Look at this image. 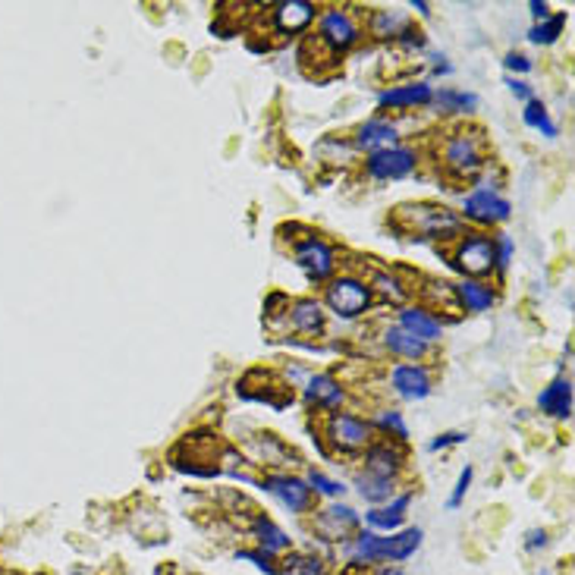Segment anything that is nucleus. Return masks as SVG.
<instances>
[{
    "mask_svg": "<svg viewBox=\"0 0 575 575\" xmlns=\"http://www.w3.org/2000/svg\"><path fill=\"white\" fill-rule=\"evenodd\" d=\"M425 544V528L406 525L393 534H378L362 525L353 538L343 544L346 553V572H374L378 566H402L415 557Z\"/></svg>",
    "mask_w": 575,
    "mask_h": 575,
    "instance_id": "obj_1",
    "label": "nucleus"
},
{
    "mask_svg": "<svg viewBox=\"0 0 575 575\" xmlns=\"http://www.w3.org/2000/svg\"><path fill=\"white\" fill-rule=\"evenodd\" d=\"M434 157H438V167L449 180H478V174H485L487 164H491L485 132L475 127H453L444 132Z\"/></svg>",
    "mask_w": 575,
    "mask_h": 575,
    "instance_id": "obj_2",
    "label": "nucleus"
},
{
    "mask_svg": "<svg viewBox=\"0 0 575 575\" xmlns=\"http://www.w3.org/2000/svg\"><path fill=\"white\" fill-rule=\"evenodd\" d=\"M318 299H321L324 312H327V318H334L340 324H355V321L368 318V315L374 312V306H378L365 274L349 270V268H340V274L330 277V280L324 283Z\"/></svg>",
    "mask_w": 575,
    "mask_h": 575,
    "instance_id": "obj_3",
    "label": "nucleus"
},
{
    "mask_svg": "<svg viewBox=\"0 0 575 575\" xmlns=\"http://www.w3.org/2000/svg\"><path fill=\"white\" fill-rule=\"evenodd\" d=\"M393 223H402V230H406L409 236H415V240L440 242V246L456 242L468 230L466 223H462L459 211L447 208V204H434V202L400 204L393 214Z\"/></svg>",
    "mask_w": 575,
    "mask_h": 575,
    "instance_id": "obj_4",
    "label": "nucleus"
},
{
    "mask_svg": "<svg viewBox=\"0 0 575 575\" xmlns=\"http://www.w3.org/2000/svg\"><path fill=\"white\" fill-rule=\"evenodd\" d=\"M289 258H293L296 268L306 274V280L315 283L318 289L330 280V277L340 274V268H343L340 249H336L327 236H321L318 230H308V227H302L299 236L289 240Z\"/></svg>",
    "mask_w": 575,
    "mask_h": 575,
    "instance_id": "obj_5",
    "label": "nucleus"
},
{
    "mask_svg": "<svg viewBox=\"0 0 575 575\" xmlns=\"http://www.w3.org/2000/svg\"><path fill=\"white\" fill-rule=\"evenodd\" d=\"M318 434H321L324 447H327V453L346 456V459H359V456L365 453L374 440L368 415L359 412V409H353V406L340 409V412L327 415V419H321Z\"/></svg>",
    "mask_w": 575,
    "mask_h": 575,
    "instance_id": "obj_6",
    "label": "nucleus"
},
{
    "mask_svg": "<svg viewBox=\"0 0 575 575\" xmlns=\"http://www.w3.org/2000/svg\"><path fill=\"white\" fill-rule=\"evenodd\" d=\"M362 38H365V29H362V16L355 13V6H321L318 19H315V44L327 51V57H346L349 51L359 48Z\"/></svg>",
    "mask_w": 575,
    "mask_h": 575,
    "instance_id": "obj_7",
    "label": "nucleus"
},
{
    "mask_svg": "<svg viewBox=\"0 0 575 575\" xmlns=\"http://www.w3.org/2000/svg\"><path fill=\"white\" fill-rule=\"evenodd\" d=\"M425 164V151L415 148V145L396 142L387 145V148H378L372 155L359 157V167L365 174L368 183H378V186H387V183H402L412 180L415 174Z\"/></svg>",
    "mask_w": 575,
    "mask_h": 575,
    "instance_id": "obj_8",
    "label": "nucleus"
},
{
    "mask_svg": "<svg viewBox=\"0 0 575 575\" xmlns=\"http://www.w3.org/2000/svg\"><path fill=\"white\" fill-rule=\"evenodd\" d=\"M459 217L468 230H485V233H494V230H504V223L513 221V202L497 186L475 183L468 192H462Z\"/></svg>",
    "mask_w": 575,
    "mask_h": 575,
    "instance_id": "obj_9",
    "label": "nucleus"
},
{
    "mask_svg": "<svg viewBox=\"0 0 575 575\" xmlns=\"http://www.w3.org/2000/svg\"><path fill=\"white\" fill-rule=\"evenodd\" d=\"M255 487L264 491V497H270L287 515L296 519H308L318 506L308 481L299 472H261L255 478Z\"/></svg>",
    "mask_w": 575,
    "mask_h": 575,
    "instance_id": "obj_10",
    "label": "nucleus"
},
{
    "mask_svg": "<svg viewBox=\"0 0 575 575\" xmlns=\"http://www.w3.org/2000/svg\"><path fill=\"white\" fill-rule=\"evenodd\" d=\"M447 258L459 277H475V280L494 277V240L485 230H466L459 240L447 246Z\"/></svg>",
    "mask_w": 575,
    "mask_h": 575,
    "instance_id": "obj_11",
    "label": "nucleus"
},
{
    "mask_svg": "<svg viewBox=\"0 0 575 575\" xmlns=\"http://www.w3.org/2000/svg\"><path fill=\"white\" fill-rule=\"evenodd\" d=\"M362 528V513L346 500H330L324 506H315V513L308 515V532L321 544L343 547L355 532Z\"/></svg>",
    "mask_w": 575,
    "mask_h": 575,
    "instance_id": "obj_12",
    "label": "nucleus"
},
{
    "mask_svg": "<svg viewBox=\"0 0 575 575\" xmlns=\"http://www.w3.org/2000/svg\"><path fill=\"white\" fill-rule=\"evenodd\" d=\"M299 400L308 415L327 419V415L340 412V409H349L353 393H349V387L334 372H312L308 381L299 387Z\"/></svg>",
    "mask_w": 575,
    "mask_h": 575,
    "instance_id": "obj_13",
    "label": "nucleus"
},
{
    "mask_svg": "<svg viewBox=\"0 0 575 575\" xmlns=\"http://www.w3.org/2000/svg\"><path fill=\"white\" fill-rule=\"evenodd\" d=\"M383 387L400 402H425L434 393V368L428 362H393L383 372Z\"/></svg>",
    "mask_w": 575,
    "mask_h": 575,
    "instance_id": "obj_14",
    "label": "nucleus"
},
{
    "mask_svg": "<svg viewBox=\"0 0 575 575\" xmlns=\"http://www.w3.org/2000/svg\"><path fill=\"white\" fill-rule=\"evenodd\" d=\"M327 312H324L321 299L318 296H293L287 306V312H283L280 318V336H289L293 334L296 340H324V334H327Z\"/></svg>",
    "mask_w": 575,
    "mask_h": 575,
    "instance_id": "obj_15",
    "label": "nucleus"
},
{
    "mask_svg": "<svg viewBox=\"0 0 575 575\" xmlns=\"http://www.w3.org/2000/svg\"><path fill=\"white\" fill-rule=\"evenodd\" d=\"M246 444V459L249 466H261L264 472H289V466L299 462V456L293 453V447L274 431H252L249 438H242Z\"/></svg>",
    "mask_w": 575,
    "mask_h": 575,
    "instance_id": "obj_16",
    "label": "nucleus"
},
{
    "mask_svg": "<svg viewBox=\"0 0 575 575\" xmlns=\"http://www.w3.org/2000/svg\"><path fill=\"white\" fill-rule=\"evenodd\" d=\"M321 6L312 0H280L268 10V29L274 38H299L315 29Z\"/></svg>",
    "mask_w": 575,
    "mask_h": 575,
    "instance_id": "obj_17",
    "label": "nucleus"
},
{
    "mask_svg": "<svg viewBox=\"0 0 575 575\" xmlns=\"http://www.w3.org/2000/svg\"><path fill=\"white\" fill-rule=\"evenodd\" d=\"M393 321L400 324L402 330H409L415 340H421L425 346H431V349L440 346V340H444V334L449 327V321L444 318V315L434 312V308H428L425 302H415V299H409L406 306L396 308Z\"/></svg>",
    "mask_w": 575,
    "mask_h": 575,
    "instance_id": "obj_18",
    "label": "nucleus"
},
{
    "mask_svg": "<svg viewBox=\"0 0 575 575\" xmlns=\"http://www.w3.org/2000/svg\"><path fill=\"white\" fill-rule=\"evenodd\" d=\"M434 104V82L428 79H412V82L387 85L378 91V108L383 114H412V110H428Z\"/></svg>",
    "mask_w": 575,
    "mask_h": 575,
    "instance_id": "obj_19",
    "label": "nucleus"
},
{
    "mask_svg": "<svg viewBox=\"0 0 575 575\" xmlns=\"http://www.w3.org/2000/svg\"><path fill=\"white\" fill-rule=\"evenodd\" d=\"M453 293V308L459 315H487L500 302V287L494 280H475V277H459L449 283Z\"/></svg>",
    "mask_w": 575,
    "mask_h": 575,
    "instance_id": "obj_20",
    "label": "nucleus"
},
{
    "mask_svg": "<svg viewBox=\"0 0 575 575\" xmlns=\"http://www.w3.org/2000/svg\"><path fill=\"white\" fill-rule=\"evenodd\" d=\"M359 462H362L359 468H365V472L381 475V478L402 481V475L409 472V447H400V444H393V440L374 438L372 447L359 456Z\"/></svg>",
    "mask_w": 575,
    "mask_h": 575,
    "instance_id": "obj_21",
    "label": "nucleus"
},
{
    "mask_svg": "<svg viewBox=\"0 0 575 575\" xmlns=\"http://www.w3.org/2000/svg\"><path fill=\"white\" fill-rule=\"evenodd\" d=\"M378 346L383 355H390L393 362H428L434 355L431 346H425L421 340H415L409 330H402L396 321H383L378 330Z\"/></svg>",
    "mask_w": 575,
    "mask_h": 575,
    "instance_id": "obj_22",
    "label": "nucleus"
},
{
    "mask_svg": "<svg viewBox=\"0 0 575 575\" xmlns=\"http://www.w3.org/2000/svg\"><path fill=\"white\" fill-rule=\"evenodd\" d=\"M349 142H353V148L359 151V157H362V155H372V151H378V148H387V145L402 142V129H400V123H396L393 117L374 114V117L362 120L359 127L353 129Z\"/></svg>",
    "mask_w": 575,
    "mask_h": 575,
    "instance_id": "obj_23",
    "label": "nucleus"
},
{
    "mask_svg": "<svg viewBox=\"0 0 575 575\" xmlns=\"http://www.w3.org/2000/svg\"><path fill=\"white\" fill-rule=\"evenodd\" d=\"M412 500H415V491H400L396 497H390L387 504L368 506V510L362 513V525L372 528V532H378V534L400 532V528L409 525V510H412Z\"/></svg>",
    "mask_w": 575,
    "mask_h": 575,
    "instance_id": "obj_24",
    "label": "nucleus"
},
{
    "mask_svg": "<svg viewBox=\"0 0 575 575\" xmlns=\"http://www.w3.org/2000/svg\"><path fill=\"white\" fill-rule=\"evenodd\" d=\"M246 532H249V538L255 541V547H261V551L270 553V557H283V553L296 551L293 534H289L287 528H283L280 522H277L274 515H268V513L252 510Z\"/></svg>",
    "mask_w": 575,
    "mask_h": 575,
    "instance_id": "obj_25",
    "label": "nucleus"
},
{
    "mask_svg": "<svg viewBox=\"0 0 575 575\" xmlns=\"http://www.w3.org/2000/svg\"><path fill=\"white\" fill-rule=\"evenodd\" d=\"M572 409H575V387L570 374H557L541 387L538 393V412L544 419L553 421H570L572 419Z\"/></svg>",
    "mask_w": 575,
    "mask_h": 575,
    "instance_id": "obj_26",
    "label": "nucleus"
},
{
    "mask_svg": "<svg viewBox=\"0 0 575 575\" xmlns=\"http://www.w3.org/2000/svg\"><path fill=\"white\" fill-rule=\"evenodd\" d=\"M368 421H372L374 438L393 440V444H400V447H409V440H412V428H409L406 412H402L400 406L381 402V406H374L372 412H368Z\"/></svg>",
    "mask_w": 575,
    "mask_h": 575,
    "instance_id": "obj_27",
    "label": "nucleus"
},
{
    "mask_svg": "<svg viewBox=\"0 0 575 575\" xmlns=\"http://www.w3.org/2000/svg\"><path fill=\"white\" fill-rule=\"evenodd\" d=\"M434 114L453 117V120H466L481 108V98L475 91L456 89V85H434Z\"/></svg>",
    "mask_w": 575,
    "mask_h": 575,
    "instance_id": "obj_28",
    "label": "nucleus"
},
{
    "mask_svg": "<svg viewBox=\"0 0 575 575\" xmlns=\"http://www.w3.org/2000/svg\"><path fill=\"white\" fill-rule=\"evenodd\" d=\"M365 280H368V287H372L374 302H378V306H393V308H400V306H406V302L412 299V287H409V283L402 280L400 270L378 268V270H372V274H368Z\"/></svg>",
    "mask_w": 575,
    "mask_h": 575,
    "instance_id": "obj_29",
    "label": "nucleus"
},
{
    "mask_svg": "<svg viewBox=\"0 0 575 575\" xmlns=\"http://www.w3.org/2000/svg\"><path fill=\"white\" fill-rule=\"evenodd\" d=\"M349 487L359 494V500L365 506H381V504H387L390 497H396V494H400L402 481L381 478V475H372V472H365V468H355Z\"/></svg>",
    "mask_w": 575,
    "mask_h": 575,
    "instance_id": "obj_30",
    "label": "nucleus"
},
{
    "mask_svg": "<svg viewBox=\"0 0 575 575\" xmlns=\"http://www.w3.org/2000/svg\"><path fill=\"white\" fill-rule=\"evenodd\" d=\"M409 23V16L402 10H390V6H374L372 13L365 16L362 29L372 42H396L400 29Z\"/></svg>",
    "mask_w": 575,
    "mask_h": 575,
    "instance_id": "obj_31",
    "label": "nucleus"
},
{
    "mask_svg": "<svg viewBox=\"0 0 575 575\" xmlns=\"http://www.w3.org/2000/svg\"><path fill=\"white\" fill-rule=\"evenodd\" d=\"M277 575H330V566L312 551H289L277 557Z\"/></svg>",
    "mask_w": 575,
    "mask_h": 575,
    "instance_id": "obj_32",
    "label": "nucleus"
},
{
    "mask_svg": "<svg viewBox=\"0 0 575 575\" xmlns=\"http://www.w3.org/2000/svg\"><path fill=\"white\" fill-rule=\"evenodd\" d=\"M302 478L308 481V487H312L315 500H324V504H330V500H346V494H349L346 481L336 478V475H330V472H324V468L308 466Z\"/></svg>",
    "mask_w": 575,
    "mask_h": 575,
    "instance_id": "obj_33",
    "label": "nucleus"
},
{
    "mask_svg": "<svg viewBox=\"0 0 575 575\" xmlns=\"http://www.w3.org/2000/svg\"><path fill=\"white\" fill-rule=\"evenodd\" d=\"M566 23H570L566 13H551V16L541 19V23H532V29H528V44H534V48H553V44L566 35Z\"/></svg>",
    "mask_w": 575,
    "mask_h": 575,
    "instance_id": "obj_34",
    "label": "nucleus"
},
{
    "mask_svg": "<svg viewBox=\"0 0 575 575\" xmlns=\"http://www.w3.org/2000/svg\"><path fill=\"white\" fill-rule=\"evenodd\" d=\"M315 155H324V164H340V167L359 161V151L353 148L349 136H321L318 145H315Z\"/></svg>",
    "mask_w": 575,
    "mask_h": 575,
    "instance_id": "obj_35",
    "label": "nucleus"
},
{
    "mask_svg": "<svg viewBox=\"0 0 575 575\" xmlns=\"http://www.w3.org/2000/svg\"><path fill=\"white\" fill-rule=\"evenodd\" d=\"M522 123H525L532 132H538V136H544V138H557L560 136L557 120L551 117V110H547V104L541 101V98H532L528 104H522Z\"/></svg>",
    "mask_w": 575,
    "mask_h": 575,
    "instance_id": "obj_36",
    "label": "nucleus"
},
{
    "mask_svg": "<svg viewBox=\"0 0 575 575\" xmlns=\"http://www.w3.org/2000/svg\"><path fill=\"white\" fill-rule=\"evenodd\" d=\"M491 240H494V277H491V280L500 287V283L506 280V274H510V268H513L515 240L506 233V230H494Z\"/></svg>",
    "mask_w": 575,
    "mask_h": 575,
    "instance_id": "obj_37",
    "label": "nucleus"
},
{
    "mask_svg": "<svg viewBox=\"0 0 575 575\" xmlns=\"http://www.w3.org/2000/svg\"><path fill=\"white\" fill-rule=\"evenodd\" d=\"M393 44L400 51H406V54H425V51H428V35H425V29H421V25H415L412 19H409V23L400 29V35H396Z\"/></svg>",
    "mask_w": 575,
    "mask_h": 575,
    "instance_id": "obj_38",
    "label": "nucleus"
},
{
    "mask_svg": "<svg viewBox=\"0 0 575 575\" xmlns=\"http://www.w3.org/2000/svg\"><path fill=\"white\" fill-rule=\"evenodd\" d=\"M289 299H293V296L283 293V289H270V293L264 296L261 315H264V321H268V327H280V318H283V312H287Z\"/></svg>",
    "mask_w": 575,
    "mask_h": 575,
    "instance_id": "obj_39",
    "label": "nucleus"
},
{
    "mask_svg": "<svg viewBox=\"0 0 575 575\" xmlns=\"http://www.w3.org/2000/svg\"><path fill=\"white\" fill-rule=\"evenodd\" d=\"M472 485H475V466H462L459 475H456L453 491H449V497H447V510L449 513H456L462 504H466V497H468V491H472Z\"/></svg>",
    "mask_w": 575,
    "mask_h": 575,
    "instance_id": "obj_40",
    "label": "nucleus"
},
{
    "mask_svg": "<svg viewBox=\"0 0 575 575\" xmlns=\"http://www.w3.org/2000/svg\"><path fill=\"white\" fill-rule=\"evenodd\" d=\"M236 560H242V563H252L258 572L264 575H277V557H270V553H264L261 547H240L236 551Z\"/></svg>",
    "mask_w": 575,
    "mask_h": 575,
    "instance_id": "obj_41",
    "label": "nucleus"
},
{
    "mask_svg": "<svg viewBox=\"0 0 575 575\" xmlns=\"http://www.w3.org/2000/svg\"><path fill=\"white\" fill-rule=\"evenodd\" d=\"M504 70H506V76L525 79L528 72H534V61L525 54V51H506V57H504Z\"/></svg>",
    "mask_w": 575,
    "mask_h": 575,
    "instance_id": "obj_42",
    "label": "nucleus"
},
{
    "mask_svg": "<svg viewBox=\"0 0 575 575\" xmlns=\"http://www.w3.org/2000/svg\"><path fill=\"white\" fill-rule=\"evenodd\" d=\"M466 440H468V431H462V428H449V431H440L438 438H431L428 449H431V453H447V449H453V447H462Z\"/></svg>",
    "mask_w": 575,
    "mask_h": 575,
    "instance_id": "obj_43",
    "label": "nucleus"
},
{
    "mask_svg": "<svg viewBox=\"0 0 575 575\" xmlns=\"http://www.w3.org/2000/svg\"><path fill=\"white\" fill-rule=\"evenodd\" d=\"M315 368L312 365H306V362H296V359H289V362H283V383H287L289 390H299L302 383L308 381V374H312Z\"/></svg>",
    "mask_w": 575,
    "mask_h": 575,
    "instance_id": "obj_44",
    "label": "nucleus"
},
{
    "mask_svg": "<svg viewBox=\"0 0 575 575\" xmlns=\"http://www.w3.org/2000/svg\"><path fill=\"white\" fill-rule=\"evenodd\" d=\"M425 57H428V66H431V76H428V82H434V79H447V76H453V72H456V66L449 63V57L444 54V51L428 48Z\"/></svg>",
    "mask_w": 575,
    "mask_h": 575,
    "instance_id": "obj_45",
    "label": "nucleus"
},
{
    "mask_svg": "<svg viewBox=\"0 0 575 575\" xmlns=\"http://www.w3.org/2000/svg\"><path fill=\"white\" fill-rule=\"evenodd\" d=\"M522 547H525L528 553H541L551 547V532L547 528H528L525 538H522Z\"/></svg>",
    "mask_w": 575,
    "mask_h": 575,
    "instance_id": "obj_46",
    "label": "nucleus"
},
{
    "mask_svg": "<svg viewBox=\"0 0 575 575\" xmlns=\"http://www.w3.org/2000/svg\"><path fill=\"white\" fill-rule=\"evenodd\" d=\"M504 85H506V89H510V95H513L519 104H528V101H532V98H538V95H534V89H532V82H528V79L504 76Z\"/></svg>",
    "mask_w": 575,
    "mask_h": 575,
    "instance_id": "obj_47",
    "label": "nucleus"
},
{
    "mask_svg": "<svg viewBox=\"0 0 575 575\" xmlns=\"http://www.w3.org/2000/svg\"><path fill=\"white\" fill-rule=\"evenodd\" d=\"M528 13H532L534 23H541V19H547L553 10H551V4H547V0H532V4H528Z\"/></svg>",
    "mask_w": 575,
    "mask_h": 575,
    "instance_id": "obj_48",
    "label": "nucleus"
},
{
    "mask_svg": "<svg viewBox=\"0 0 575 575\" xmlns=\"http://www.w3.org/2000/svg\"><path fill=\"white\" fill-rule=\"evenodd\" d=\"M409 10H415L421 19H431V4L428 0H409Z\"/></svg>",
    "mask_w": 575,
    "mask_h": 575,
    "instance_id": "obj_49",
    "label": "nucleus"
},
{
    "mask_svg": "<svg viewBox=\"0 0 575 575\" xmlns=\"http://www.w3.org/2000/svg\"><path fill=\"white\" fill-rule=\"evenodd\" d=\"M372 575H406V570H402V566H378V570H374Z\"/></svg>",
    "mask_w": 575,
    "mask_h": 575,
    "instance_id": "obj_50",
    "label": "nucleus"
},
{
    "mask_svg": "<svg viewBox=\"0 0 575 575\" xmlns=\"http://www.w3.org/2000/svg\"><path fill=\"white\" fill-rule=\"evenodd\" d=\"M249 51H270V42H268V38H264V42L252 38V42H249Z\"/></svg>",
    "mask_w": 575,
    "mask_h": 575,
    "instance_id": "obj_51",
    "label": "nucleus"
},
{
    "mask_svg": "<svg viewBox=\"0 0 575 575\" xmlns=\"http://www.w3.org/2000/svg\"><path fill=\"white\" fill-rule=\"evenodd\" d=\"M346 575H372V572H346Z\"/></svg>",
    "mask_w": 575,
    "mask_h": 575,
    "instance_id": "obj_52",
    "label": "nucleus"
},
{
    "mask_svg": "<svg viewBox=\"0 0 575 575\" xmlns=\"http://www.w3.org/2000/svg\"><path fill=\"white\" fill-rule=\"evenodd\" d=\"M538 575H551V572H547V570H541V572H538Z\"/></svg>",
    "mask_w": 575,
    "mask_h": 575,
    "instance_id": "obj_53",
    "label": "nucleus"
}]
</instances>
